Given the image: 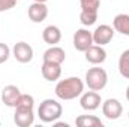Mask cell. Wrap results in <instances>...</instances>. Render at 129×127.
I'll use <instances>...</instances> for the list:
<instances>
[{"label":"cell","mask_w":129,"mask_h":127,"mask_svg":"<svg viewBox=\"0 0 129 127\" xmlns=\"http://www.w3.org/2000/svg\"><path fill=\"white\" fill-rule=\"evenodd\" d=\"M54 91L62 100H74L84 93V82L78 76H69L57 82Z\"/></svg>","instance_id":"6da1fadb"},{"label":"cell","mask_w":129,"mask_h":127,"mask_svg":"<svg viewBox=\"0 0 129 127\" xmlns=\"http://www.w3.org/2000/svg\"><path fill=\"white\" fill-rule=\"evenodd\" d=\"M63 114L62 105L54 99H45L41 102L38 108V117L42 123H54Z\"/></svg>","instance_id":"7a4b0ae2"},{"label":"cell","mask_w":129,"mask_h":127,"mask_svg":"<svg viewBox=\"0 0 129 127\" xmlns=\"http://www.w3.org/2000/svg\"><path fill=\"white\" fill-rule=\"evenodd\" d=\"M107 82H108V75H107L105 69L90 67L86 72V85L89 87V90L101 91L107 87Z\"/></svg>","instance_id":"3957f363"},{"label":"cell","mask_w":129,"mask_h":127,"mask_svg":"<svg viewBox=\"0 0 129 127\" xmlns=\"http://www.w3.org/2000/svg\"><path fill=\"white\" fill-rule=\"evenodd\" d=\"M12 55L18 63H30L33 60V48L27 42H17L12 48Z\"/></svg>","instance_id":"277c9868"},{"label":"cell","mask_w":129,"mask_h":127,"mask_svg":"<svg viewBox=\"0 0 129 127\" xmlns=\"http://www.w3.org/2000/svg\"><path fill=\"white\" fill-rule=\"evenodd\" d=\"M93 45V34L86 29H78L74 33V48L80 52H84L89 46Z\"/></svg>","instance_id":"5b68a950"},{"label":"cell","mask_w":129,"mask_h":127,"mask_svg":"<svg viewBox=\"0 0 129 127\" xmlns=\"http://www.w3.org/2000/svg\"><path fill=\"white\" fill-rule=\"evenodd\" d=\"M114 32H116L114 27H111V26H108V24H101V26H98L96 29H95V32L92 33V34H93V43L101 45V46L110 43L111 39L114 37Z\"/></svg>","instance_id":"8992f818"},{"label":"cell","mask_w":129,"mask_h":127,"mask_svg":"<svg viewBox=\"0 0 129 127\" xmlns=\"http://www.w3.org/2000/svg\"><path fill=\"white\" fill-rule=\"evenodd\" d=\"M102 114L108 120H117L123 114V106L117 99H107L102 103Z\"/></svg>","instance_id":"52a82bcc"},{"label":"cell","mask_w":129,"mask_h":127,"mask_svg":"<svg viewBox=\"0 0 129 127\" xmlns=\"http://www.w3.org/2000/svg\"><path fill=\"white\" fill-rule=\"evenodd\" d=\"M14 121L18 127H29L35 123V112L33 108H15L14 114Z\"/></svg>","instance_id":"ba28073f"},{"label":"cell","mask_w":129,"mask_h":127,"mask_svg":"<svg viewBox=\"0 0 129 127\" xmlns=\"http://www.w3.org/2000/svg\"><path fill=\"white\" fill-rule=\"evenodd\" d=\"M101 103H102V99L98 91L90 90L80 96V105L84 111H96L101 106Z\"/></svg>","instance_id":"9c48e42d"},{"label":"cell","mask_w":129,"mask_h":127,"mask_svg":"<svg viewBox=\"0 0 129 127\" xmlns=\"http://www.w3.org/2000/svg\"><path fill=\"white\" fill-rule=\"evenodd\" d=\"M27 14H29L30 21L38 24V23H42V21H45V20H47V17H48V8H47V5H45V3L33 2L32 5L29 6Z\"/></svg>","instance_id":"30bf717a"},{"label":"cell","mask_w":129,"mask_h":127,"mask_svg":"<svg viewBox=\"0 0 129 127\" xmlns=\"http://www.w3.org/2000/svg\"><path fill=\"white\" fill-rule=\"evenodd\" d=\"M84 54H86V60L92 64H102L107 60V51L104 49V46L96 45V43L89 46L84 51Z\"/></svg>","instance_id":"8fae6325"},{"label":"cell","mask_w":129,"mask_h":127,"mask_svg":"<svg viewBox=\"0 0 129 127\" xmlns=\"http://www.w3.org/2000/svg\"><path fill=\"white\" fill-rule=\"evenodd\" d=\"M41 72H42L44 79H47L50 82H54V81L60 79V76H62V64L44 61L42 67H41Z\"/></svg>","instance_id":"7c38bea8"},{"label":"cell","mask_w":129,"mask_h":127,"mask_svg":"<svg viewBox=\"0 0 129 127\" xmlns=\"http://www.w3.org/2000/svg\"><path fill=\"white\" fill-rule=\"evenodd\" d=\"M21 96V91L17 85H6L3 90H2V102L9 106V108H15L17 106V102Z\"/></svg>","instance_id":"4fadbf2b"},{"label":"cell","mask_w":129,"mask_h":127,"mask_svg":"<svg viewBox=\"0 0 129 127\" xmlns=\"http://www.w3.org/2000/svg\"><path fill=\"white\" fill-rule=\"evenodd\" d=\"M44 61H51V63H59L62 64L66 60V52L63 48L57 46V45H51L42 55Z\"/></svg>","instance_id":"5bb4252c"},{"label":"cell","mask_w":129,"mask_h":127,"mask_svg":"<svg viewBox=\"0 0 129 127\" xmlns=\"http://www.w3.org/2000/svg\"><path fill=\"white\" fill-rule=\"evenodd\" d=\"M42 39L48 45H57L62 40V32L57 26H47L42 32Z\"/></svg>","instance_id":"9a60e30c"},{"label":"cell","mask_w":129,"mask_h":127,"mask_svg":"<svg viewBox=\"0 0 129 127\" xmlns=\"http://www.w3.org/2000/svg\"><path fill=\"white\" fill-rule=\"evenodd\" d=\"M113 27L116 32H119L120 34L129 36V15L126 14H119L114 17L113 20Z\"/></svg>","instance_id":"2e32d148"},{"label":"cell","mask_w":129,"mask_h":127,"mask_svg":"<svg viewBox=\"0 0 129 127\" xmlns=\"http://www.w3.org/2000/svg\"><path fill=\"white\" fill-rule=\"evenodd\" d=\"M75 124L78 127H102L104 126L101 118H98L95 115H80V117L75 118Z\"/></svg>","instance_id":"e0dca14e"},{"label":"cell","mask_w":129,"mask_h":127,"mask_svg":"<svg viewBox=\"0 0 129 127\" xmlns=\"http://www.w3.org/2000/svg\"><path fill=\"white\" fill-rule=\"evenodd\" d=\"M119 72L123 78L129 79V49L123 51L119 58Z\"/></svg>","instance_id":"ac0fdd59"},{"label":"cell","mask_w":129,"mask_h":127,"mask_svg":"<svg viewBox=\"0 0 129 127\" xmlns=\"http://www.w3.org/2000/svg\"><path fill=\"white\" fill-rule=\"evenodd\" d=\"M99 3H101V0H80L81 11H83V12H93V14H98V11H99Z\"/></svg>","instance_id":"d6986e66"},{"label":"cell","mask_w":129,"mask_h":127,"mask_svg":"<svg viewBox=\"0 0 129 127\" xmlns=\"http://www.w3.org/2000/svg\"><path fill=\"white\" fill-rule=\"evenodd\" d=\"M98 20V14H93V12H83L80 14V21L83 26H93Z\"/></svg>","instance_id":"ffe728a7"},{"label":"cell","mask_w":129,"mask_h":127,"mask_svg":"<svg viewBox=\"0 0 129 127\" xmlns=\"http://www.w3.org/2000/svg\"><path fill=\"white\" fill-rule=\"evenodd\" d=\"M9 55H11V48L6 43L0 42V64L6 63L8 58H9Z\"/></svg>","instance_id":"44dd1931"},{"label":"cell","mask_w":129,"mask_h":127,"mask_svg":"<svg viewBox=\"0 0 129 127\" xmlns=\"http://www.w3.org/2000/svg\"><path fill=\"white\" fill-rule=\"evenodd\" d=\"M17 5V0H0V12L9 11Z\"/></svg>","instance_id":"7402d4cb"},{"label":"cell","mask_w":129,"mask_h":127,"mask_svg":"<svg viewBox=\"0 0 129 127\" xmlns=\"http://www.w3.org/2000/svg\"><path fill=\"white\" fill-rule=\"evenodd\" d=\"M126 99H128V102H129V87L126 88Z\"/></svg>","instance_id":"603a6c76"},{"label":"cell","mask_w":129,"mask_h":127,"mask_svg":"<svg viewBox=\"0 0 129 127\" xmlns=\"http://www.w3.org/2000/svg\"><path fill=\"white\" fill-rule=\"evenodd\" d=\"M33 2H41V3H47L48 0H33Z\"/></svg>","instance_id":"cb8c5ba5"},{"label":"cell","mask_w":129,"mask_h":127,"mask_svg":"<svg viewBox=\"0 0 129 127\" xmlns=\"http://www.w3.org/2000/svg\"><path fill=\"white\" fill-rule=\"evenodd\" d=\"M128 118H129V112H128Z\"/></svg>","instance_id":"d4e9b609"},{"label":"cell","mask_w":129,"mask_h":127,"mask_svg":"<svg viewBox=\"0 0 129 127\" xmlns=\"http://www.w3.org/2000/svg\"><path fill=\"white\" fill-rule=\"evenodd\" d=\"M17 2H18V0H17Z\"/></svg>","instance_id":"484cf974"}]
</instances>
